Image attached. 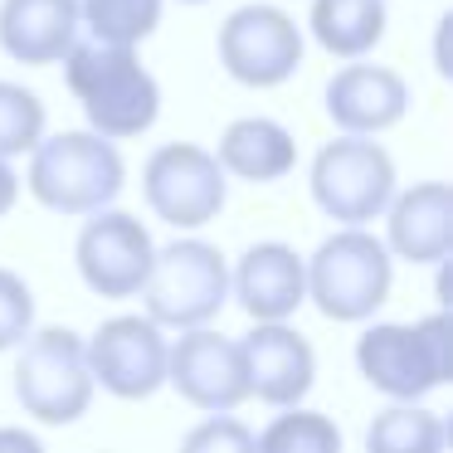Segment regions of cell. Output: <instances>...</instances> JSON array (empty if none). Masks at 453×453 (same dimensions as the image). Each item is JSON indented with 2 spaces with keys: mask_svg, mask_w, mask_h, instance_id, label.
<instances>
[{
  "mask_svg": "<svg viewBox=\"0 0 453 453\" xmlns=\"http://www.w3.org/2000/svg\"><path fill=\"white\" fill-rule=\"evenodd\" d=\"M59 64L88 127L103 132V137L132 142L142 132H151V122L161 118V83L151 79V69L137 59L132 44L79 35Z\"/></svg>",
  "mask_w": 453,
  "mask_h": 453,
  "instance_id": "6da1fadb",
  "label": "cell"
},
{
  "mask_svg": "<svg viewBox=\"0 0 453 453\" xmlns=\"http://www.w3.org/2000/svg\"><path fill=\"white\" fill-rule=\"evenodd\" d=\"M25 157H30L25 186L54 215H93V210L112 205L127 186V161H122L118 142L93 127L40 137Z\"/></svg>",
  "mask_w": 453,
  "mask_h": 453,
  "instance_id": "7a4b0ae2",
  "label": "cell"
},
{
  "mask_svg": "<svg viewBox=\"0 0 453 453\" xmlns=\"http://www.w3.org/2000/svg\"><path fill=\"white\" fill-rule=\"evenodd\" d=\"M356 371L390 400H424L453 380V317L449 307L424 322H371L356 336Z\"/></svg>",
  "mask_w": 453,
  "mask_h": 453,
  "instance_id": "3957f363",
  "label": "cell"
},
{
  "mask_svg": "<svg viewBox=\"0 0 453 453\" xmlns=\"http://www.w3.org/2000/svg\"><path fill=\"white\" fill-rule=\"evenodd\" d=\"M395 283V258L385 239L365 225H342L307 258V303L326 322H371Z\"/></svg>",
  "mask_w": 453,
  "mask_h": 453,
  "instance_id": "277c9868",
  "label": "cell"
},
{
  "mask_svg": "<svg viewBox=\"0 0 453 453\" xmlns=\"http://www.w3.org/2000/svg\"><path fill=\"white\" fill-rule=\"evenodd\" d=\"M15 400L40 424H79L93 410V371L83 356V336L69 326H30L15 346Z\"/></svg>",
  "mask_w": 453,
  "mask_h": 453,
  "instance_id": "5b68a950",
  "label": "cell"
},
{
  "mask_svg": "<svg viewBox=\"0 0 453 453\" xmlns=\"http://www.w3.org/2000/svg\"><path fill=\"white\" fill-rule=\"evenodd\" d=\"M137 297L147 303V317L157 326H171V332L205 326L229 307V258L210 239H196L186 229V239L157 249Z\"/></svg>",
  "mask_w": 453,
  "mask_h": 453,
  "instance_id": "8992f818",
  "label": "cell"
},
{
  "mask_svg": "<svg viewBox=\"0 0 453 453\" xmlns=\"http://www.w3.org/2000/svg\"><path fill=\"white\" fill-rule=\"evenodd\" d=\"M307 186L332 225H375L395 196V161L375 137L342 132L312 157Z\"/></svg>",
  "mask_w": 453,
  "mask_h": 453,
  "instance_id": "52a82bcc",
  "label": "cell"
},
{
  "mask_svg": "<svg viewBox=\"0 0 453 453\" xmlns=\"http://www.w3.org/2000/svg\"><path fill=\"white\" fill-rule=\"evenodd\" d=\"M142 196L161 225H176L186 234V229H205L210 219L225 215L229 176L215 161V151L196 147V142H166L142 166Z\"/></svg>",
  "mask_w": 453,
  "mask_h": 453,
  "instance_id": "ba28073f",
  "label": "cell"
},
{
  "mask_svg": "<svg viewBox=\"0 0 453 453\" xmlns=\"http://www.w3.org/2000/svg\"><path fill=\"white\" fill-rule=\"evenodd\" d=\"M219 69L244 88H278L303 69V30L283 5H239L219 25Z\"/></svg>",
  "mask_w": 453,
  "mask_h": 453,
  "instance_id": "9c48e42d",
  "label": "cell"
},
{
  "mask_svg": "<svg viewBox=\"0 0 453 453\" xmlns=\"http://www.w3.org/2000/svg\"><path fill=\"white\" fill-rule=\"evenodd\" d=\"M88 225L79 229V244H73V264H79V278L88 283V293L108 297V303H127V297L142 293L151 273V258H157V244H151L147 225L127 210H93L83 215Z\"/></svg>",
  "mask_w": 453,
  "mask_h": 453,
  "instance_id": "30bf717a",
  "label": "cell"
},
{
  "mask_svg": "<svg viewBox=\"0 0 453 453\" xmlns=\"http://www.w3.org/2000/svg\"><path fill=\"white\" fill-rule=\"evenodd\" d=\"M166 326L151 317H108L83 342L93 385L112 400H151L166 385Z\"/></svg>",
  "mask_w": 453,
  "mask_h": 453,
  "instance_id": "8fae6325",
  "label": "cell"
},
{
  "mask_svg": "<svg viewBox=\"0 0 453 453\" xmlns=\"http://www.w3.org/2000/svg\"><path fill=\"white\" fill-rule=\"evenodd\" d=\"M166 385L186 404L215 414V410H239L249 400L244 385V356L239 336H225L215 326H186L180 342L166 346Z\"/></svg>",
  "mask_w": 453,
  "mask_h": 453,
  "instance_id": "7c38bea8",
  "label": "cell"
},
{
  "mask_svg": "<svg viewBox=\"0 0 453 453\" xmlns=\"http://www.w3.org/2000/svg\"><path fill=\"white\" fill-rule=\"evenodd\" d=\"M239 356L249 400H264L273 410L303 404V395L317 385V351L293 322H254V332L239 336Z\"/></svg>",
  "mask_w": 453,
  "mask_h": 453,
  "instance_id": "4fadbf2b",
  "label": "cell"
},
{
  "mask_svg": "<svg viewBox=\"0 0 453 453\" xmlns=\"http://www.w3.org/2000/svg\"><path fill=\"white\" fill-rule=\"evenodd\" d=\"M229 297L249 312V322H293L307 303V258L283 239H258L229 268Z\"/></svg>",
  "mask_w": 453,
  "mask_h": 453,
  "instance_id": "5bb4252c",
  "label": "cell"
},
{
  "mask_svg": "<svg viewBox=\"0 0 453 453\" xmlns=\"http://www.w3.org/2000/svg\"><path fill=\"white\" fill-rule=\"evenodd\" d=\"M326 118L336 122V132H361V137H380L395 122H404L410 112V83L385 64L351 59L346 69H336L326 79Z\"/></svg>",
  "mask_w": 453,
  "mask_h": 453,
  "instance_id": "9a60e30c",
  "label": "cell"
},
{
  "mask_svg": "<svg viewBox=\"0 0 453 453\" xmlns=\"http://www.w3.org/2000/svg\"><path fill=\"white\" fill-rule=\"evenodd\" d=\"M385 249L404 264L439 268L453 254V186L419 180L410 190H395L385 205Z\"/></svg>",
  "mask_w": 453,
  "mask_h": 453,
  "instance_id": "2e32d148",
  "label": "cell"
},
{
  "mask_svg": "<svg viewBox=\"0 0 453 453\" xmlns=\"http://www.w3.org/2000/svg\"><path fill=\"white\" fill-rule=\"evenodd\" d=\"M83 35L73 0H0V50L25 69H50Z\"/></svg>",
  "mask_w": 453,
  "mask_h": 453,
  "instance_id": "e0dca14e",
  "label": "cell"
},
{
  "mask_svg": "<svg viewBox=\"0 0 453 453\" xmlns=\"http://www.w3.org/2000/svg\"><path fill=\"white\" fill-rule=\"evenodd\" d=\"M215 161L225 166V176L268 186V180H283L297 166V142L273 118H234L219 132Z\"/></svg>",
  "mask_w": 453,
  "mask_h": 453,
  "instance_id": "ac0fdd59",
  "label": "cell"
},
{
  "mask_svg": "<svg viewBox=\"0 0 453 453\" xmlns=\"http://www.w3.org/2000/svg\"><path fill=\"white\" fill-rule=\"evenodd\" d=\"M385 0H312L307 30L336 59H365L385 40Z\"/></svg>",
  "mask_w": 453,
  "mask_h": 453,
  "instance_id": "d6986e66",
  "label": "cell"
},
{
  "mask_svg": "<svg viewBox=\"0 0 453 453\" xmlns=\"http://www.w3.org/2000/svg\"><path fill=\"white\" fill-rule=\"evenodd\" d=\"M365 449L371 453H443L449 434L443 419L424 410V400H390L365 429Z\"/></svg>",
  "mask_w": 453,
  "mask_h": 453,
  "instance_id": "ffe728a7",
  "label": "cell"
},
{
  "mask_svg": "<svg viewBox=\"0 0 453 453\" xmlns=\"http://www.w3.org/2000/svg\"><path fill=\"white\" fill-rule=\"evenodd\" d=\"M161 11H166V0H79V25L93 40L137 50L161 30Z\"/></svg>",
  "mask_w": 453,
  "mask_h": 453,
  "instance_id": "44dd1931",
  "label": "cell"
},
{
  "mask_svg": "<svg viewBox=\"0 0 453 453\" xmlns=\"http://www.w3.org/2000/svg\"><path fill=\"white\" fill-rule=\"evenodd\" d=\"M254 449H264V453H336L342 449V429L317 410L283 404L278 419L264 434H254Z\"/></svg>",
  "mask_w": 453,
  "mask_h": 453,
  "instance_id": "7402d4cb",
  "label": "cell"
},
{
  "mask_svg": "<svg viewBox=\"0 0 453 453\" xmlns=\"http://www.w3.org/2000/svg\"><path fill=\"white\" fill-rule=\"evenodd\" d=\"M44 137V103L25 83L0 79V157L15 161Z\"/></svg>",
  "mask_w": 453,
  "mask_h": 453,
  "instance_id": "603a6c76",
  "label": "cell"
},
{
  "mask_svg": "<svg viewBox=\"0 0 453 453\" xmlns=\"http://www.w3.org/2000/svg\"><path fill=\"white\" fill-rule=\"evenodd\" d=\"M35 326V293L20 273L0 268V351H15V346L30 336Z\"/></svg>",
  "mask_w": 453,
  "mask_h": 453,
  "instance_id": "cb8c5ba5",
  "label": "cell"
},
{
  "mask_svg": "<svg viewBox=\"0 0 453 453\" xmlns=\"http://www.w3.org/2000/svg\"><path fill=\"white\" fill-rule=\"evenodd\" d=\"M180 443H186V449H239V453H249L254 449V429H249L244 419H234V410H215L210 419H200Z\"/></svg>",
  "mask_w": 453,
  "mask_h": 453,
  "instance_id": "d4e9b609",
  "label": "cell"
},
{
  "mask_svg": "<svg viewBox=\"0 0 453 453\" xmlns=\"http://www.w3.org/2000/svg\"><path fill=\"white\" fill-rule=\"evenodd\" d=\"M15 200H20V176H15V166L5 157H0V219L15 210Z\"/></svg>",
  "mask_w": 453,
  "mask_h": 453,
  "instance_id": "484cf974",
  "label": "cell"
},
{
  "mask_svg": "<svg viewBox=\"0 0 453 453\" xmlns=\"http://www.w3.org/2000/svg\"><path fill=\"white\" fill-rule=\"evenodd\" d=\"M0 449H40L30 429H0Z\"/></svg>",
  "mask_w": 453,
  "mask_h": 453,
  "instance_id": "4316f807",
  "label": "cell"
},
{
  "mask_svg": "<svg viewBox=\"0 0 453 453\" xmlns=\"http://www.w3.org/2000/svg\"><path fill=\"white\" fill-rule=\"evenodd\" d=\"M186 5H205V0H186Z\"/></svg>",
  "mask_w": 453,
  "mask_h": 453,
  "instance_id": "83f0119b",
  "label": "cell"
},
{
  "mask_svg": "<svg viewBox=\"0 0 453 453\" xmlns=\"http://www.w3.org/2000/svg\"><path fill=\"white\" fill-rule=\"evenodd\" d=\"M73 5H79V0H73Z\"/></svg>",
  "mask_w": 453,
  "mask_h": 453,
  "instance_id": "f1b7e54d",
  "label": "cell"
}]
</instances>
